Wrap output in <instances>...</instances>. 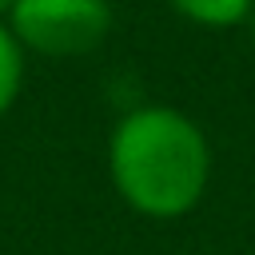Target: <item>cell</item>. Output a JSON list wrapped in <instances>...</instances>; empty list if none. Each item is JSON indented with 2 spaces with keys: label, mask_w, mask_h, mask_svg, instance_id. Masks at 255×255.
<instances>
[{
  "label": "cell",
  "mask_w": 255,
  "mask_h": 255,
  "mask_svg": "<svg viewBox=\"0 0 255 255\" xmlns=\"http://www.w3.org/2000/svg\"><path fill=\"white\" fill-rule=\"evenodd\" d=\"M108 167L128 207L151 219H175L199 203L211 171V151L203 131L183 112L143 104L116 124Z\"/></svg>",
  "instance_id": "6da1fadb"
},
{
  "label": "cell",
  "mask_w": 255,
  "mask_h": 255,
  "mask_svg": "<svg viewBox=\"0 0 255 255\" xmlns=\"http://www.w3.org/2000/svg\"><path fill=\"white\" fill-rule=\"evenodd\" d=\"M12 36L20 48L40 56H88L112 32L108 0H16L12 4Z\"/></svg>",
  "instance_id": "7a4b0ae2"
},
{
  "label": "cell",
  "mask_w": 255,
  "mask_h": 255,
  "mask_svg": "<svg viewBox=\"0 0 255 255\" xmlns=\"http://www.w3.org/2000/svg\"><path fill=\"white\" fill-rule=\"evenodd\" d=\"M167 4L203 28H231L251 16V0H167Z\"/></svg>",
  "instance_id": "3957f363"
},
{
  "label": "cell",
  "mask_w": 255,
  "mask_h": 255,
  "mask_svg": "<svg viewBox=\"0 0 255 255\" xmlns=\"http://www.w3.org/2000/svg\"><path fill=\"white\" fill-rule=\"evenodd\" d=\"M20 80H24V48H20L16 36L0 24V116L16 104Z\"/></svg>",
  "instance_id": "277c9868"
},
{
  "label": "cell",
  "mask_w": 255,
  "mask_h": 255,
  "mask_svg": "<svg viewBox=\"0 0 255 255\" xmlns=\"http://www.w3.org/2000/svg\"><path fill=\"white\" fill-rule=\"evenodd\" d=\"M12 4H16V0H0V16H4V12H12Z\"/></svg>",
  "instance_id": "5b68a950"
},
{
  "label": "cell",
  "mask_w": 255,
  "mask_h": 255,
  "mask_svg": "<svg viewBox=\"0 0 255 255\" xmlns=\"http://www.w3.org/2000/svg\"><path fill=\"white\" fill-rule=\"evenodd\" d=\"M247 20H251V40H255V16H247Z\"/></svg>",
  "instance_id": "8992f818"
}]
</instances>
